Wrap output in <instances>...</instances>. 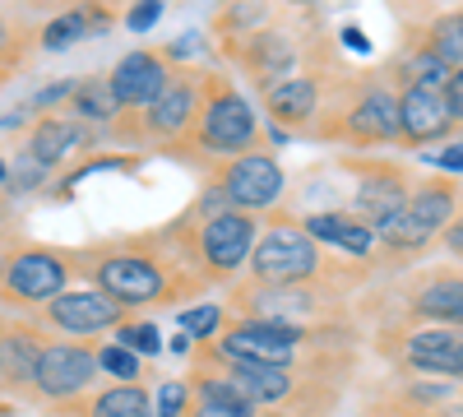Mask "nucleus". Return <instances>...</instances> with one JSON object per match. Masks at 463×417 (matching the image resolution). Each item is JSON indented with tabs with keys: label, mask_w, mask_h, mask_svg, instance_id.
I'll return each mask as SVG.
<instances>
[{
	"label": "nucleus",
	"mask_w": 463,
	"mask_h": 417,
	"mask_svg": "<svg viewBox=\"0 0 463 417\" xmlns=\"http://www.w3.org/2000/svg\"><path fill=\"white\" fill-rule=\"evenodd\" d=\"M454 209H458V185L454 181H440V176L421 181V185H412L403 209H394L375 227V246H384L390 255H412L427 242H436L454 223Z\"/></svg>",
	"instance_id": "nucleus-1"
},
{
	"label": "nucleus",
	"mask_w": 463,
	"mask_h": 417,
	"mask_svg": "<svg viewBox=\"0 0 463 417\" xmlns=\"http://www.w3.org/2000/svg\"><path fill=\"white\" fill-rule=\"evenodd\" d=\"M89 279L98 292H107L116 307H148V301H163L172 297V279H167V264L144 251V246H111V251H98L89 255Z\"/></svg>",
	"instance_id": "nucleus-2"
},
{
	"label": "nucleus",
	"mask_w": 463,
	"mask_h": 417,
	"mask_svg": "<svg viewBox=\"0 0 463 417\" xmlns=\"http://www.w3.org/2000/svg\"><path fill=\"white\" fill-rule=\"evenodd\" d=\"M255 111L250 102L222 84V80H209L204 84V98H200V117H195V139L200 148H209V154H227V158H241L255 148Z\"/></svg>",
	"instance_id": "nucleus-3"
},
{
	"label": "nucleus",
	"mask_w": 463,
	"mask_h": 417,
	"mask_svg": "<svg viewBox=\"0 0 463 417\" xmlns=\"http://www.w3.org/2000/svg\"><path fill=\"white\" fill-rule=\"evenodd\" d=\"M250 274L264 288H297L320 274V246L301 232V223H274L250 251Z\"/></svg>",
	"instance_id": "nucleus-4"
},
{
	"label": "nucleus",
	"mask_w": 463,
	"mask_h": 417,
	"mask_svg": "<svg viewBox=\"0 0 463 417\" xmlns=\"http://www.w3.org/2000/svg\"><path fill=\"white\" fill-rule=\"evenodd\" d=\"M70 288V255L52 246H14L0 260V292L19 307H37V301H56Z\"/></svg>",
	"instance_id": "nucleus-5"
},
{
	"label": "nucleus",
	"mask_w": 463,
	"mask_h": 417,
	"mask_svg": "<svg viewBox=\"0 0 463 417\" xmlns=\"http://www.w3.org/2000/svg\"><path fill=\"white\" fill-rule=\"evenodd\" d=\"M306 344L301 329L288 325H260V320H241L232 325L222 338H213V357L227 366H292L297 353Z\"/></svg>",
	"instance_id": "nucleus-6"
},
{
	"label": "nucleus",
	"mask_w": 463,
	"mask_h": 417,
	"mask_svg": "<svg viewBox=\"0 0 463 417\" xmlns=\"http://www.w3.org/2000/svg\"><path fill=\"white\" fill-rule=\"evenodd\" d=\"M213 191L222 195L227 209H237V213H264V209H274L283 200V167L274 154H241V158H227L222 172H218V185Z\"/></svg>",
	"instance_id": "nucleus-7"
},
{
	"label": "nucleus",
	"mask_w": 463,
	"mask_h": 417,
	"mask_svg": "<svg viewBox=\"0 0 463 417\" xmlns=\"http://www.w3.org/2000/svg\"><path fill=\"white\" fill-rule=\"evenodd\" d=\"M260 242V223L255 213H237V209H222L213 218L200 223L195 232V246H200V260L209 264L213 279H232L241 270V264H250V251Z\"/></svg>",
	"instance_id": "nucleus-8"
},
{
	"label": "nucleus",
	"mask_w": 463,
	"mask_h": 417,
	"mask_svg": "<svg viewBox=\"0 0 463 417\" xmlns=\"http://www.w3.org/2000/svg\"><path fill=\"white\" fill-rule=\"evenodd\" d=\"M93 381H98V348L80 344V338H65V344H47L43 357H37L33 394H43L52 403H70Z\"/></svg>",
	"instance_id": "nucleus-9"
},
{
	"label": "nucleus",
	"mask_w": 463,
	"mask_h": 417,
	"mask_svg": "<svg viewBox=\"0 0 463 417\" xmlns=\"http://www.w3.org/2000/svg\"><path fill=\"white\" fill-rule=\"evenodd\" d=\"M47 325L70 334V338H84V334H116L126 325V307H116V301L98 288H65L56 301H47Z\"/></svg>",
	"instance_id": "nucleus-10"
},
{
	"label": "nucleus",
	"mask_w": 463,
	"mask_h": 417,
	"mask_svg": "<svg viewBox=\"0 0 463 417\" xmlns=\"http://www.w3.org/2000/svg\"><path fill=\"white\" fill-rule=\"evenodd\" d=\"M107 84L116 93V102H121V111H148L153 102L163 98V89L172 84V70H167V56L163 52H126L121 61L111 65Z\"/></svg>",
	"instance_id": "nucleus-11"
},
{
	"label": "nucleus",
	"mask_w": 463,
	"mask_h": 417,
	"mask_svg": "<svg viewBox=\"0 0 463 417\" xmlns=\"http://www.w3.org/2000/svg\"><path fill=\"white\" fill-rule=\"evenodd\" d=\"M200 117V80L195 74H172L163 98L144 111V139H181Z\"/></svg>",
	"instance_id": "nucleus-12"
},
{
	"label": "nucleus",
	"mask_w": 463,
	"mask_h": 417,
	"mask_svg": "<svg viewBox=\"0 0 463 417\" xmlns=\"http://www.w3.org/2000/svg\"><path fill=\"white\" fill-rule=\"evenodd\" d=\"M403 357H408V366L427 371V375L463 381V329H445V325L417 329V334H408Z\"/></svg>",
	"instance_id": "nucleus-13"
},
{
	"label": "nucleus",
	"mask_w": 463,
	"mask_h": 417,
	"mask_svg": "<svg viewBox=\"0 0 463 417\" xmlns=\"http://www.w3.org/2000/svg\"><path fill=\"white\" fill-rule=\"evenodd\" d=\"M353 144H384V139H399V98L384 89V84H371L353 107H347V130H343Z\"/></svg>",
	"instance_id": "nucleus-14"
},
{
	"label": "nucleus",
	"mask_w": 463,
	"mask_h": 417,
	"mask_svg": "<svg viewBox=\"0 0 463 417\" xmlns=\"http://www.w3.org/2000/svg\"><path fill=\"white\" fill-rule=\"evenodd\" d=\"M43 334L33 325L0 320V385L5 390H33L37 357H43Z\"/></svg>",
	"instance_id": "nucleus-15"
},
{
	"label": "nucleus",
	"mask_w": 463,
	"mask_h": 417,
	"mask_svg": "<svg viewBox=\"0 0 463 417\" xmlns=\"http://www.w3.org/2000/svg\"><path fill=\"white\" fill-rule=\"evenodd\" d=\"M454 117L445 107V93H427V89H403L399 93V139L403 144H431L440 135H449Z\"/></svg>",
	"instance_id": "nucleus-16"
},
{
	"label": "nucleus",
	"mask_w": 463,
	"mask_h": 417,
	"mask_svg": "<svg viewBox=\"0 0 463 417\" xmlns=\"http://www.w3.org/2000/svg\"><path fill=\"white\" fill-rule=\"evenodd\" d=\"M408 200V176L399 167H371L357 185V213L366 227H380L384 218H390L394 209H403Z\"/></svg>",
	"instance_id": "nucleus-17"
},
{
	"label": "nucleus",
	"mask_w": 463,
	"mask_h": 417,
	"mask_svg": "<svg viewBox=\"0 0 463 417\" xmlns=\"http://www.w3.org/2000/svg\"><path fill=\"white\" fill-rule=\"evenodd\" d=\"M84 144H89V135H84V126L74 121V117H47V121H37V126L28 130L24 154H28L33 163H43V167H56L61 158L80 154Z\"/></svg>",
	"instance_id": "nucleus-18"
},
{
	"label": "nucleus",
	"mask_w": 463,
	"mask_h": 417,
	"mask_svg": "<svg viewBox=\"0 0 463 417\" xmlns=\"http://www.w3.org/2000/svg\"><path fill=\"white\" fill-rule=\"evenodd\" d=\"M301 232L311 242H329V246H338L347 255H371L375 251V227H366L353 213H334V209L311 213V218H301Z\"/></svg>",
	"instance_id": "nucleus-19"
},
{
	"label": "nucleus",
	"mask_w": 463,
	"mask_h": 417,
	"mask_svg": "<svg viewBox=\"0 0 463 417\" xmlns=\"http://www.w3.org/2000/svg\"><path fill=\"white\" fill-rule=\"evenodd\" d=\"M316 107H320V84L311 80V74H288V80H279L274 89H264V111L279 126L311 121Z\"/></svg>",
	"instance_id": "nucleus-20"
},
{
	"label": "nucleus",
	"mask_w": 463,
	"mask_h": 417,
	"mask_svg": "<svg viewBox=\"0 0 463 417\" xmlns=\"http://www.w3.org/2000/svg\"><path fill=\"white\" fill-rule=\"evenodd\" d=\"M232 385H237L255 408H274L297 390V371L292 366H227Z\"/></svg>",
	"instance_id": "nucleus-21"
},
{
	"label": "nucleus",
	"mask_w": 463,
	"mask_h": 417,
	"mask_svg": "<svg viewBox=\"0 0 463 417\" xmlns=\"http://www.w3.org/2000/svg\"><path fill=\"white\" fill-rule=\"evenodd\" d=\"M292 61H297V52H292V43L283 33H255L250 47H246V65L255 74V84H264V89H274L279 80H288Z\"/></svg>",
	"instance_id": "nucleus-22"
},
{
	"label": "nucleus",
	"mask_w": 463,
	"mask_h": 417,
	"mask_svg": "<svg viewBox=\"0 0 463 417\" xmlns=\"http://www.w3.org/2000/svg\"><path fill=\"white\" fill-rule=\"evenodd\" d=\"M412 311L445 325V329H458L463 325V279H436L431 288H421Z\"/></svg>",
	"instance_id": "nucleus-23"
},
{
	"label": "nucleus",
	"mask_w": 463,
	"mask_h": 417,
	"mask_svg": "<svg viewBox=\"0 0 463 417\" xmlns=\"http://www.w3.org/2000/svg\"><path fill=\"white\" fill-rule=\"evenodd\" d=\"M65 117H74L80 126H84V121H89V126H107V121L121 117V102H116V93H111L107 80H80V89H74Z\"/></svg>",
	"instance_id": "nucleus-24"
},
{
	"label": "nucleus",
	"mask_w": 463,
	"mask_h": 417,
	"mask_svg": "<svg viewBox=\"0 0 463 417\" xmlns=\"http://www.w3.org/2000/svg\"><path fill=\"white\" fill-rule=\"evenodd\" d=\"M84 417H153V399L144 385H107L89 399Z\"/></svg>",
	"instance_id": "nucleus-25"
},
{
	"label": "nucleus",
	"mask_w": 463,
	"mask_h": 417,
	"mask_svg": "<svg viewBox=\"0 0 463 417\" xmlns=\"http://www.w3.org/2000/svg\"><path fill=\"white\" fill-rule=\"evenodd\" d=\"M421 47H427L431 56H440V61L449 65V74L463 70V10H449V14L431 19L427 43H421Z\"/></svg>",
	"instance_id": "nucleus-26"
},
{
	"label": "nucleus",
	"mask_w": 463,
	"mask_h": 417,
	"mask_svg": "<svg viewBox=\"0 0 463 417\" xmlns=\"http://www.w3.org/2000/svg\"><path fill=\"white\" fill-rule=\"evenodd\" d=\"M449 84V65L440 56H431L427 47H417L403 56V89H427V93H445Z\"/></svg>",
	"instance_id": "nucleus-27"
},
{
	"label": "nucleus",
	"mask_w": 463,
	"mask_h": 417,
	"mask_svg": "<svg viewBox=\"0 0 463 417\" xmlns=\"http://www.w3.org/2000/svg\"><path fill=\"white\" fill-rule=\"evenodd\" d=\"M89 28H93V24H89V10H65V14H56V19L43 28V47H47V52H65V47L80 43Z\"/></svg>",
	"instance_id": "nucleus-28"
},
{
	"label": "nucleus",
	"mask_w": 463,
	"mask_h": 417,
	"mask_svg": "<svg viewBox=\"0 0 463 417\" xmlns=\"http://www.w3.org/2000/svg\"><path fill=\"white\" fill-rule=\"evenodd\" d=\"M176 325H181V334L185 338H213L218 329H222V307L218 301H204V307H185L181 316H176Z\"/></svg>",
	"instance_id": "nucleus-29"
},
{
	"label": "nucleus",
	"mask_w": 463,
	"mask_h": 417,
	"mask_svg": "<svg viewBox=\"0 0 463 417\" xmlns=\"http://www.w3.org/2000/svg\"><path fill=\"white\" fill-rule=\"evenodd\" d=\"M98 371L116 375V385H135V375H139V357H135V353H126L121 344H107V348H98Z\"/></svg>",
	"instance_id": "nucleus-30"
},
{
	"label": "nucleus",
	"mask_w": 463,
	"mask_h": 417,
	"mask_svg": "<svg viewBox=\"0 0 463 417\" xmlns=\"http://www.w3.org/2000/svg\"><path fill=\"white\" fill-rule=\"evenodd\" d=\"M190 403H195L190 381H167V385H158V394H153V417H185Z\"/></svg>",
	"instance_id": "nucleus-31"
},
{
	"label": "nucleus",
	"mask_w": 463,
	"mask_h": 417,
	"mask_svg": "<svg viewBox=\"0 0 463 417\" xmlns=\"http://www.w3.org/2000/svg\"><path fill=\"white\" fill-rule=\"evenodd\" d=\"M116 344H121L126 353H135V357H158L163 353V338H158L153 325H121L116 329Z\"/></svg>",
	"instance_id": "nucleus-32"
},
{
	"label": "nucleus",
	"mask_w": 463,
	"mask_h": 417,
	"mask_svg": "<svg viewBox=\"0 0 463 417\" xmlns=\"http://www.w3.org/2000/svg\"><path fill=\"white\" fill-rule=\"evenodd\" d=\"M190 417H264L250 403H213V399H195L190 403Z\"/></svg>",
	"instance_id": "nucleus-33"
},
{
	"label": "nucleus",
	"mask_w": 463,
	"mask_h": 417,
	"mask_svg": "<svg viewBox=\"0 0 463 417\" xmlns=\"http://www.w3.org/2000/svg\"><path fill=\"white\" fill-rule=\"evenodd\" d=\"M43 176H47V167L33 163L28 154H19V163L10 167V185H14L19 195H24V191H37V181H43Z\"/></svg>",
	"instance_id": "nucleus-34"
},
{
	"label": "nucleus",
	"mask_w": 463,
	"mask_h": 417,
	"mask_svg": "<svg viewBox=\"0 0 463 417\" xmlns=\"http://www.w3.org/2000/svg\"><path fill=\"white\" fill-rule=\"evenodd\" d=\"M74 89H80V80H61V84H52V89H43V93H33V102H28V107L47 111V107H56L61 98H74Z\"/></svg>",
	"instance_id": "nucleus-35"
},
{
	"label": "nucleus",
	"mask_w": 463,
	"mask_h": 417,
	"mask_svg": "<svg viewBox=\"0 0 463 417\" xmlns=\"http://www.w3.org/2000/svg\"><path fill=\"white\" fill-rule=\"evenodd\" d=\"M158 19H163V5H153V0H148V5H135V10L126 14V28H130V33H144V28H153Z\"/></svg>",
	"instance_id": "nucleus-36"
},
{
	"label": "nucleus",
	"mask_w": 463,
	"mask_h": 417,
	"mask_svg": "<svg viewBox=\"0 0 463 417\" xmlns=\"http://www.w3.org/2000/svg\"><path fill=\"white\" fill-rule=\"evenodd\" d=\"M445 107H449L454 121H463V70L449 74V84H445Z\"/></svg>",
	"instance_id": "nucleus-37"
},
{
	"label": "nucleus",
	"mask_w": 463,
	"mask_h": 417,
	"mask_svg": "<svg viewBox=\"0 0 463 417\" xmlns=\"http://www.w3.org/2000/svg\"><path fill=\"white\" fill-rule=\"evenodd\" d=\"M431 163H436V167H449V172H463V144L440 148V154H431Z\"/></svg>",
	"instance_id": "nucleus-38"
},
{
	"label": "nucleus",
	"mask_w": 463,
	"mask_h": 417,
	"mask_svg": "<svg viewBox=\"0 0 463 417\" xmlns=\"http://www.w3.org/2000/svg\"><path fill=\"white\" fill-rule=\"evenodd\" d=\"M445 251L463 260V213H454V223L445 227Z\"/></svg>",
	"instance_id": "nucleus-39"
},
{
	"label": "nucleus",
	"mask_w": 463,
	"mask_h": 417,
	"mask_svg": "<svg viewBox=\"0 0 463 417\" xmlns=\"http://www.w3.org/2000/svg\"><path fill=\"white\" fill-rule=\"evenodd\" d=\"M343 43L353 47V52H371V43L362 37V28H357V24H347V28H343Z\"/></svg>",
	"instance_id": "nucleus-40"
},
{
	"label": "nucleus",
	"mask_w": 463,
	"mask_h": 417,
	"mask_svg": "<svg viewBox=\"0 0 463 417\" xmlns=\"http://www.w3.org/2000/svg\"><path fill=\"white\" fill-rule=\"evenodd\" d=\"M190 348H195V338H185V334L172 338V353H190Z\"/></svg>",
	"instance_id": "nucleus-41"
},
{
	"label": "nucleus",
	"mask_w": 463,
	"mask_h": 417,
	"mask_svg": "<svg viewBox=\"0 0 463 417\" xmlns=\"http://www.w3.org/2000/svg\"><path fill=\"white\" fill-rule=\"evenodd\" d=\"M5 47H10V19L0 14V52H5Z\"/></svg>",
	"instance_id": "nucleus-42"
},
{
	"label": "nucleus",
	"mask_w": 463,
	"mask_h": 417,
	"mask_svg": "<svg viewBox=\"0 0 463 417\" xmlns=\"http://www.w3.org/2000/svg\"><path fill=\"white\" fill-rule=\"evenodd\" d=\"M5 181H10V163H5V158H0V185H5Z\"/></svg>",
	"instance_id": "nucleus-43"
},
{
	"label": "nucleus",
	"mask_w": 463,
	"mask_h": 417,
	"mask_svg": "<svg viewBox=\"0 0 463 417\" xmlns=\"http://www.w3.org/2000/svg\"><path fill=\"white\" fill-rule=\"evenodd\" d=\"M0 227H5V213H0Z\"/></svg>",
	"instance_id": "nucleus-44"
}]
</instances>
